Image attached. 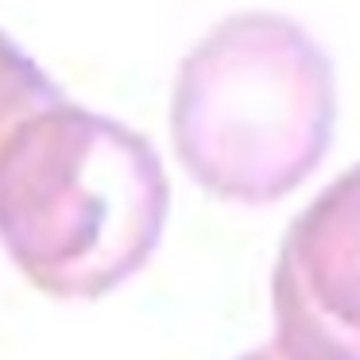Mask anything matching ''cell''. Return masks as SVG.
Segmentation results:
<instances>
[{
	"label": "cell",
	"mask_w": 360,
	"mask_h": 360,
	"mask_svg": "<svg viewBox=\"0 0 360 360\" xmlns=\"http://www.w3.org/2000/svg\"><path fill=\"white\" fill-rule=\"evenodd\" d=\"M333 66L287 16L240 12L182 63L179 151L233 198H279L318 167L333 132Z\"/></svg>",
	"instance_id": "1"
},
{
	"label": "cell",
	"mask_w": 360,
	"mask_h": 360,
	"mask_svg": "<svg viewBox=\"0 0 360 360\" xmlns=\"http://www.w3.org/2000/svg\"><path fill=\"white\" fill-rule=\"evenodd\" d=\"M279 306L298 360H360V167L295 221Z\"/></svg>",
	"instance_id": "2"
}]
</instances>
